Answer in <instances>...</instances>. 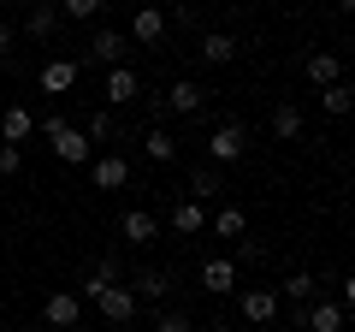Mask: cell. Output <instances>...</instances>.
Instances as JSON below:
<instances>
[{"instance_id": "1", "label": "cell", "mask_w": 355, "mask_h": 332, "mask_svg": "<svg viewBox=\"0 0 355 332\" xmlns=\"http://www.w3.org/2000/svg\"><path fill=\"white\" fill-rule=\"evenodd\" d=\"M125 60H130V42H125V30H113V24H107V30H95V36H89L83 48L71 53L77 77H83L89 65H107V72H113V65H125Z\"/></svg>"}, {"instance_id": "2", "label": "cell", "mask_w": 355, "mask_h": 332, "mask_svg": "<svg viewBox=\"0 0 355 332\" xmlns=\"http://www.w3.org/2000/svg\"><path fill=\"white\" fill-rule=\"evenodd\" d=\"M243 154H249V131H243V119H219L214 131H207V166H237Z\"/></svg>"}, {"instance_id": "3", "label": "cell", "mask_w": 355, "mask_h": 332, "mask_svg": "<svg viewBox=\"0 0 355 332\" xmlns=\"http://www.w3.org/2000/svg\"><path fill=\"white\" fill-rule=\"evenodd\" d=\"M125 285H130V297H137V303H160V308H172L178 273H172V267H137Z\"/></svg>"}, {"instance_id": "4", "label": "cell", "mask_w": 355, "mask_h": 332, "mask_svg": "<svg viewBox=\"0 0 355 332\" xmlns=\"http://www.w3.org/2000/svg\"><path fill=\"white\" fill-rule=\"evenodd\" d=\"M237 308H243L249 326H279V315H284V303H279L272 285H249V291H237Z\"/></svg>"}, {"instance_id": "5", "label": "cell", "mask_w": 355, "mask_h": 332, "mask_svg": "<svg viewBox=\"0 0 355 332\" xmlns=\"http://www.w3.org/2000/svg\"><path fill=\"white\" fill-rule=\"evenodd\" d=\"M95 315H101L107 326H130V320L142 315V303L130 297V285H107V291L95 297Z\"/></svg>"}, {"instance_id": "6", "label": "cell", "mask_w": 355, "mask_h": 332, "mask_svg": "<svg viewBox=\"0 0 355 332\" xmlns=\"http://www.w3.org/2000/svg\"><path fill=\"white\" fill-rule=\"evenodd\" d=\"M291 320H296L302 332H343V320H349V315H343V308L331 303V297H314V303H308V308H296Z\"/></svg>"}, {"instance_id": "7", "label": "cell", "mask_w": 355, "mask_h": 332, "mask_svg": "<svg viewBox=\"0 0 355 332\" xmlns=\"http://www.w3.org/2000/svg\"><path fill=\"white\" fill-rule=\"evenodd\" d=\"M101 95H107V113H113V107H137L142 101V77L130 72V65H113L107 83H101Z\"/></svg>"}, {"instance_id": "8", "label": "cell", "mask_w": 355, "mask_h": 332, "mask_svg": "<svg viewBox=\"0 0 355 332\" xmlns=\"http://www.w3.org/2000/svg\"><path fill=\"white\" fill-rule=\"evenodd\" d=\"M166 113H178V119H190V113H202V101H207V90L202 83H196V77H172V83H166Z\"/></svg>"}, {"instance_id": "9", "label": "cell", "mask_w": 355, "mask_h": 332, "mask_svg": "<svg viewBox=\"0 0 355 332\" xmlns=\"http://www.w3.org/2000/svg\"><path fill=\"white\" fill-rule=\"evenodd\" d=\"M36 90L42 95H71L77 90V65H71V53H53L48 65L36 72Z\"/></svg>"}, {"instance_id": "10", "label": "cell", "mask_w": 355, "mask_h": 332, "mask_svg": "<svg viewBox=\"0 0 355 332\" xmlns=\"http://www.w3.org/2000/svg\"><path fill=\"white\" fill-rule=\"evenodd\" d=\"M89 184H95V190H125L130 184V160L125 154H95V160H89Z\"/></svg>"}, {"instance_id": "11", "label": "cell", "mask_w": 355, "mask_h": 332, "mask_svg": "<svg viewBox=\"0 0 355 332\" xmlns=\"http://www.w3.org/2000/svg\"><path fill=\"white\" fill-rule=\"evenodd\" d=\"M272 291H279V303H296V308H308L314 297H326V285H320L308 267H296V273H284V285H272Z\"/></svg>"}, {"instance_id": "12", "label": "cell", "mask_w": 355, "mask_h": 332, "mask_svg": "<svg viewBox=\"0 0 355 332\" xmlns=\"http://www.w3.org/2000/svg\"><path fill=\"white\" fill-rule=\"evenodd\" d=\"M107 285H125V267H119V256H101L95 267L83 273V291H77V303H95Z\"/></svg>"}, {"instance_id": "13", "label": "cell", "mask_w": 355, "mask_h": 332, "mask_svg": "<svg viewBox=\"0 0 355 332\" xmlns=\"http://www.w3.org/2000/svg\"><path fill=\"white\" fill-rule=\"evenodd\" d=\"M202 291L207 297H231L237 291V261L231 256H207L202 261Z\"/></svg>"}, {"instance_id": "14", "label": "cell", "mask_w": 355, "mask_h": 332, "mask_svg": "<svg viewBox=\"0 0 355 332\" xmlns=\"http://www.w3.org/2000/svg\"><path fill=\"white\" fill-rule=\"evenodd\" d=\"M42 320H48V326H60V332H71L77 320H83V303H77V291H53L48 303H42Z\"/></svg>"}, {"instance_id": "15", "label": "cell", "mask_w": 355, "mask_h": 332, "mask_svg": "<svg viewBox=\"0 0 355 332\" xmlns=\"http://www.w3.org/2000/svg\"><path fill=\"white\" fill-rule=\"evenodd\" d=\"M119 238H130V249H142V243L160 238V219H154L148 208H125V219H119Z\"/></svg>"}, {"instance_id": "16", "label": "cell", "mask_w": 355, "mask_h": 332, "mask_svg": "<svg viewBox=\"0 0 355 332\" xmlns=\"http://www.w3.org/2000/svg\"><path fill=\"white\" fill-rule=\"evenodd\" d=\"M207 231H214V238H231V243H237V238H249V214H243L237 202H219L214 214H207Z\"/></svg>"}, {"instance_id": "17", "label": "cell", "mask_w": 355, "mask_h": 332, "mask_svg": "<svg viewBox=\"0 0 355 332\" xmlns=\"http://www.w3.org/2000/svg\"><path fill=\"white\" fill-rule=\"evenodd\" d=\"M160 36H166V13H160V6H142V13H130L125 42H142V48H154Z\"/></svg>"}, {"instance_id": "18", "label": "cell", "mask_w": 355, "mask_h": 332, "mask_svg": "<svg viewBox=\"0 0 355 332\" xmlns=\"http://www.w3.org/2000/svg\"><path fill=\"white\" fill-rule=\"evenodd\" d=\"M30 137H36V113H30V107H6V113H0V142L18 149V142H30Z\"/></svg>"}, {"instance_id": "19", "label": "cell", "mask_w": 355, "mask_h": 332, "mask_svg": "<svg viewBox=\"0 0 355 332\" xmlns=\"http://www.w3.org/2000/svg\"><path fill=\"white\" fill-rule=\"evenodd\" d=\"M190 202H225V172H219V166H196L190 172Z\"/></svg>"}, {"instance_id": "20", "label": "cell", "mask_w": 355, "mask_h": 332, "mask_svg": "<svg viewBox=\"0 0 355 332\" xmlns=\"http://www.w3.org/2000/svg\"><path fill=\"white\" fill-rule=\"evenodd\" d=\"M302 72H308V83H314V90H331V83H343V65H338V53H331V48H314Z\"/></svg>"}, {"instance_id": "21", "label": "cell", "mask_w": 355, "mask_h": 332, "mask_svg": "<svg viewBox=\"0 0 355 332\" xmlns=\"http://www.w3.org/2000/svg\"><path fill=\"white\" fill-rule=\"evenodd\" d=\"M202 231H207V208L202 202H190V196L172 202V238H202Z\"/></svg>"}, {"instance_id": "22", "label": "cell", "mask_w": 355, "mask_h": 332, "mask_svg": "<svg viewBox=\"0 0 355 332\" xmlns=\"http://www.w3.org/2000/svg\"><path fill=\"white\" fill-rule=\"evenodd\" d=\"M196 53H202L207 65H231L237 60V36H231V30H207V36L196 42Z\"/></svg>"}, {"instance_id": "23", "label": "cell", "mask_w": 355, "mask_h": 332, "mask_svg": "<svg viewBox=\"0 0 355 332\" xmlns=\"http://www.w3.org/2000/svg\"><path fill=\"white\" fill-rule=\"evenodd\" d=\"M53 154H60L65 166H83V160H95V149H89V137H83L77 125H65L60 137H53Z\"/></svg>"}, {"instance_id": "24", "label": "cell", "mask_w": 355, "mask_h": 332, "mask_svg": "<svg viewBox=\"0 0 355 332\" xmlns=\"http://www.w3.org/2000/svg\"><path fill=\"white\" fill-rule=\"evenodd\" d=\"M24 36L30 42H53L60 36V6H30L24 13Z\"/></svg>"}, {"instance_id": "25", "label": "cell", "mask_w": 355, "mask_h": 332, "mask_svg": "<svg viewBox=\"0 0 355 332\" xmlns=\"http://www.w3.org/2000/svg\"><path fill=\"white\" fill-rule=\"evenodd\" d=\"M142 154H148L154 166H172L178 160V137L166 125H148V137H142Z\"/></svg>"}, {"instance_id": "26", "label": "cell", "mask_w": 355, "mask_h": 332, "mask_svg": "<svg viewBox=\"0 0 355 332\" xmlns=\"http://www.w3.org/2000/svg\"><path fill=\"white\" fill-rule=\"evenodd\" d=\"M272 137H284V142L302 137V107H296V101H279V107H272Z\"/></svg>"}, {"instance_id": "27", "label": "cell", "mask_w": 355, "mask_h": 332, "mask_svg": "<svg viewBox=\"0 0 355 332\" xmlns=\"http://www.w3.org/2000/svg\"><path fill=\"white\" fill-rule=\"evenodd\" d=\"M83 137H89V149H95V142H113L119 137V113H89V125H83Z\"/></svg>"}, {"instance_id": "28", "label": "cell", "mask_w": 355, "mask_h": 332, "mask_svg": "<svg viewBox=\"0 0 355 332\" xmlns=\"http://www.w3.org/2000/svg\"><path fill=\"white\" fill-rule=\"evenodd\" d=\"M320 107H326L331 119H343L355 107V90H349V83H331V90H320Z\"/></svg>"}, {"instance_id": "29", "label": "cell", "mask_w": 355, "mask_h": 332, "mask_svg": "<svg viewBox=\"0 0 355 332\" xmlns=\"http://www.w3.org/2000/svg\"><path fill=\"white\" fill-rule=\"evenodd\" d=\"M89 18H101V0H65L60 6V24H89Z\"/></svg>"}, {"instance_id": "30", "label": "cell", "mask_w": 355, "mask_h": 332, "mask_svg": "<svg viewBox=\"0 0 355 332\" xmlns=\"http://www.w3.org/2000/svg\"><path fill=\"white\" fill-rule=\"evenodd\" d=\"M154 332H196V320L184 315V308H160V315H154Z\"/></svg>"}, {"instance_id": "31", "label": "cell", "mask_w": 355, "mask_h": 332, "mask_svg": "<svg viewBox=\"0 0 355 332\" xmlns=\"http://www.w3.org/2000/svg\"><path fill=\"white\" fill-rule=\"evenodd\" d=\"M266 261V243H254V238H237V267H261Z\"/></svg>"}, {"instance_id": "32", "label": "cell", "mask_w": 355, "mask_h": 332, "mask_svg": "<svg viewBox=\"0 0 355 332\" xmlns=\"http://www.w3.org/2000/svg\"><path fill=\"white\" fill-rule=\"evenodd\" d=\"M18 166H24V149H6L0 142V179H18Z\"/></svg>"}, {"instance_id": "33", "label": "cell", "mask_w": 355, "mask_h": 332, "mask_svg": "<svg viewBox=\"0 0 355 332\" xmlns=\"http://www.w3.org/2000/svg\"><path fill=\"white\" fill-rule=\"evenodd\" d=\"M65 125H71V119H65V113H42V119H36V131H42V137H48V142H53V137H60V131H65Z\"/></svg>"}, {"instance_id": "34", "label": "cell", "mask_w": 355, "mask_h": 332, "mask_svg": "<svg viewBox=\"0 0 355 332\" xmlns=\"http://www.w3.org/2000/svg\"><path fill=\"white\" fill-rule=\"evenodd\" d=\"M172 24L190 30V24H196V6H172V13H166V30H172Z\"/></svg>"}, {"instance_id": "35", "label": "cell", "mask_w": 355, "mask_h": 332, "mask_svg": "<svg viewBox=\"0 0 355 332\" xmlns=\"http://www.w3.org/2000/svg\"><path fill=\"white\" fill-rule=\"evenodd\" d=\"M196 332H237L231 320H207V326H196Z\"/></svg>"}, {"instance_id": "36", "label": "cell", "mask_w": 355, "mask_h": 332, "mask_svg": "<svg viewBox=\"0 0 355 332\" xmlns=\"http://www.w3.org/2000/svg\"><path fill=\"white\" fill-rule=\"evenodd\" d=\"M12 48V24H6V18H0V53Z\"/></svg>"}]
</instances>
